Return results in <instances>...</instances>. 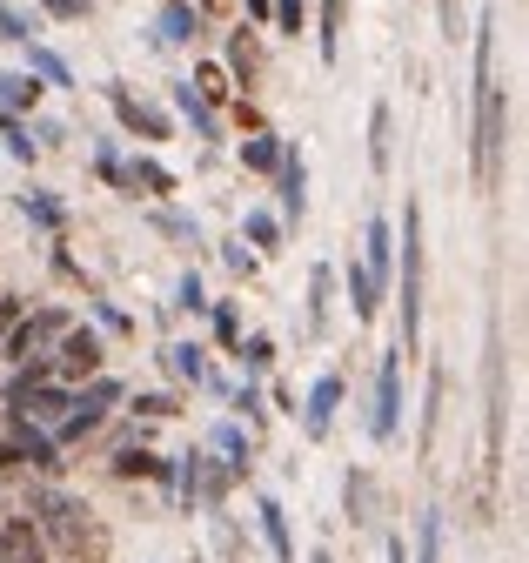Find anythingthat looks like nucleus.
<instances>
[{"label": "nucleus", "instance_id": "obj_23", "mask_svg": "<svg viewBox=\"0 0 529 563\" xmlns=\"http://www.w3.org/2000/svg\"><path fill=\"white\" fill-rule=\"evenodd\" d=\"M134 188H148V195H175V175H168L155 155H134L128 161V195H134Z\"/></svg>", "mask_w": 529, "mask_h": 563}, {"label": "nucleus", "instance_id": "obj_24", "mask_svg": "<svg viewBox=\"0 0 529 563\" xmlns=\"http://www.w3.org/2000/svg\"><path fill=\"white\" fill-rule=\"evenodd\" d=\"M175 108L188 114V128H195L201 141H221V121H215V114H208V101H201V94L188 88V81H181V88H175Z\"/></svg>", "mask_w": 529, "mask_h": 563}, {"label": "nucleus", "instance_id": "obj_34", "mask_svg": "<svg viewBox=\"0 0 529 563\" xmlns=\"http://www.w3.org/2000/svg\"><path fill=\"white\" fill-rule=\"evenodd\" d=\"M0 135H7V155H14V161H34V155H41V141H34V128H21L14 114H0Z\"/></svg>", "mask_w": 529, "mask_h": 563}, {"label": "nucleus", "instance_id": "obj_18", "mask_svg": "<svg viewBox=\"0 0 529 563\" xmlns=\"http://www.w3.org/2000/svg\"><path fill=\"white\" fill-rule=\"evenodd\" d=\"M27 74L47 81V88H74V68H67L54 47H41V41H27Z\"/></svg>", "mask_w": 529, "mask_h": 563}, {"label": "nucleus", "instance_id": "obj_2", "mask_svg": "<svg viewBox=\"0 0 529 563\" xmlns=\"http://www.w3.org/2000/svg\"><path fill=\"white\" fill-rule=\"evenodd\" d=\"M27 517H34V530H41V543L61 550V557H88V563L108 557V530H101V517H94V503H81V496L27 490Z\"/></svg>", "mask_w": 529, "mask_h": 563}, {"label": "nucleus", "instance_id": "obj_50", "mask_svg": "<svg viewBox=\"0 0 529 563\" xmlns=\"http://www.w3.org/2000/svg\"><path fill=\"white\" fill-rule=\"evenodd\" d=\"M309 563H335V557H329V550H315V557H309Z\"/></svg>", "mask_w": 529, "mask_h": 563}, {"label": "nucleus", "instance_id": "obj_1", "mask_svg": "<svg viewBox=\"0 0 529 563\" xmlns=\"http://www.w3.org/2000/svg\"><path fill=\"white\" fill-rule=\"evenodd\" d=\"M503 188V81H496V21L476 27V195Z\"/></svg>", "mask_w": 529, "mask_h": 563}, {"label": "nucleus", "instance_id": "obj_20", "mask_svg": "<svg viewBox=\"0 0 529 563\" xmlns=\"http://www.w3.org/2000/svg\"><path fill=\"white\" fill-rule=\"evenodd\" d=\"M349 302H355V316H362V322H375V316H382V302H389V289H375L369 269L349 262Z\"/></svg>", "mask_w": 529, "mask_h": 563}, {"label": "nucleus", "instance_id": "obj_27", "mask_svg": "<svg viewBox=\"0 0 529 563\" xmlns=\"http://www.w3.org/2000/svg\"><path fill=\"white\" fill-rule=\"evenodd\" d=\"M282 148H288L282 135H255V141H242V168H255V175H275V168H282Z\"/></svg>", "mask_w": 529, "mask_h": 563}, {"label": "nucleus", "instance_id": "obj_12", "mask_svg": "<svg viewBox=\"0 0 529 563\" xmlns=\"http://www.w3.org/2000/svg\"><path fill=\"white\" fill-rule=\"evenodd\" d=\"M335 409H342V376H315V389H309V409H302V429H309L315 443L335 429Z\"/></svg>", "mask_w": 529, "mask_h": 563}, {"label": "nucleus", "instance_id": "obj_6", "mask_svg": "<svg viewBox=\"0 0 529 563\" xmlns=\"http://www.w3.org/2000/svg\"><path fill=\"white\" fill-rule=\"evenodd\" d=\"M67 322H74L67 309H21V322H14V329H7V342H0V356L14 362V369H27V362H47Z\"/></svg>", "mask_w": 529, "mask_h": 563}, {"label": "nucleus", "instance_id": "obj_36", "mask_svg": "<svg viewBox=\"0 0 529 563\" xmlns=\"http://www.w3.org/2000/svg\"><path fill=\"white\" fill-rule=\"evenodd\" d=\"M208 309H215V342L235 349V342H242V309H235V302H208Z\"/></svg>", "mask_w": 529, "mask_h": 563}, {"label": "nucleus", "instance_id": "obj_19", "mask_svg": "<svg viewBox=\"0 0 529 563\" xmlns=\"http://www.w3.org/2000/svg\"><path fill=\"white\" fill-rule=\"evenodd\" d=\"M248 456H255V443H248V429L221 423V429H215V463H228L235 476H248Z\"/></svg>", "mask_w": 529, "mask_h": 563}, {"label": "nucleus", "instance_id": "obj_42", "mask_svg": "<svg viewBox=\"0 0 529 563\" xmlns=\"http://www.w3.org/2000/svg\"><path fill=\"white\" fill-rule=\"evenodd\" d=\"M181 309H188V316H201V309H208V295H201V275L195 269L181 275Z\"/></svg>", "mask_w": 529, "mask_h": 563}, {"label": "nucleus", "instance_id": "obj_41", "mask_svg": "<svg viewBox=\"0 0 529 563\" xmlns=\"http://www.w3.org/2000/svg\"><path fill=\"white\" fill-rule=\"evenodd\" d=\"M94 316H101V329H108V336H134V316H121L114 302H94Z\"/></svg>", "mask_w": 529, "mask_h": 563}, {"label": "nucleus", "instance_id": "obj_26", "mask_svg": "<svg viewBox=\"0 0 529 563\" xmlns=\"http://www.w3.org/2000/svg\"><path fill=\"white\" fill-rule=\"evenodd\" d=\"M442 389H449V376H442V369H429V396H422V456L436 450V429H442Z\"/></svg>", "mask_w": 529, "mask_h": 563}, {"label": "nucleus", "instance_id": "obj_14", "mask_svg": "<svg viewBox=\"0 0 529 563\" xmlns=\"http://www.w3.org/2000/svg\"><path fill=\"white\" fill-rule=\"evenodd\" d=\"M228 81H235V88H255V81H262V47H255V34H242V27L228 34Z\"/></svg>", "mask_w": 529, "mask_h": 563}, {"label": "nucleus", "instance_id": "obj_48", "mask_svg": "<svg viewBox=\"0 0 529 563\" xmlns=\"http://www.w3.org/2000/svg\"><path fill=\"white\" fill-rule=\"evenodd\" d=\"M242 7H248V14H255V21L268 27V7H275V0H242Z\"/></svg>", "mask_w": 529, "mask_h": 563}, {"label": "nucleus", "instance_id": "obj_3", "mask_svg": "<svg viewBox=\"0 0 529 563\" xmlns=\"http://www.w3.org/2000/svg\"><path fill=\"white\" fill-rule=\"evenodd\" d=\"M402 362L422 349V208H402V336H396Z\"/></svg>", "mask_w": 529, "mask_h": 563}, {"label": "nucleus", "instance_id": "obj_17", "mask_svg": "<svg viewBox=\"0 0 529 563\" xmlns=\"http://www.w3.org/2000/svg\"><path fill=\"white\" fill-rule=\"evenodd\" d=\"M201 34V7H188V0H168L161 7V41L168 47H188Z\"/></svg>", "mask_w": 529, "mask_h": 563}, {"label": "nucleus", "instance_id": "obj_49", "mask_svg": "<svg viewBox=\"0 0 529 563\" xmlns=\"http://www.w3.org/2000/svg\"><path fill=\"white\" fill-rule=\"evenodd\" d=\"M201 7H208V14H221V7H228V0H201Z\"/></svg>", "mask_w": 529, "mask_h": 563}, {"label": "nucleus", "instance_id": "obj_33", "mask_svg": "<svg viewBox=\"0 0 529 563\" xmlns=\"http://www.w3.org/2000/svg\"><path fill=\"white\" fill-rule=\"evenodd\" d=\"M155 228L168 235V242H181V248H201V228H195V215H175V208H161V215H155Z\"/></svg>", "mask_w": 529, "mask_h": 563}, {"label": "nucleus", "instance_id": "obj_40", "mask_svg": "<svg viewBox=\"0 0 529 563\" xmlns=\"http://www.w3.org/2000/svg\"><path fill=\"white\" fill-rule=\"evenodd\" d=\"M175 396H134V416H141V423H168V416H175Z\"/></svg>", "mask_w": 529, "mask_h": 563}, {"label": "nucleus", "instance_id": "obj_13", "mask_svg": "<svg viewBox=\"0 0 529 563\" xmlns=\"http://www.w3.org/2000/svg\"><path fill=\"white\" fill-rule=\"evenodd\" d=\"M161 362H168V376H175V383H188V389L208 383V349H201V342H168V349H161Z\"/></svg>", "mask_w": 529, "mask_h": 563}, {"label": "nucleus", "instance_id": "obj_38", "mask_svg": "<svg viewBox=\"0 0 529 563\" xmlns=\"http://www.w3.org/2000/svg\"><path fill=\"white\" fill-rule=\"evenodd\" d=\"M235 349H242V362H248V376H262L268 362H275V342H268V336H248V342H235Z\"/></svg>", "mask_w": 529, "mask_h": 563}, {"label": "nucleus", "instance_id": "obj_28", "mask_svg": "<svg viewBox=\"0 0 529 563\" xmlns=\"http://www.w3.org/2000/svg\"><path fill=\"white\" fill-rule=\"evenodd\" d=\"M34 101H41V81H34V74H0V114H14V108H34Z\"/></svg>", "mask_w": 529, "mask_h": 563}, {"label": "nucleus", "instance_id": "obj_22", "mask_svg": "<svg viewBox=\"0 0 529 563\" xmlns=\"http://www.w3.org/2000/svg\"><path fill=\"white\" fill-rule=\"evenodd\" d=\"M389 128H396V114H389V101H375L369 108V168L375 175H389Z\"/></svg>", "mask_w": 529, "mask_h": 563}, {"label": "nucleus", "instance_id": "obj_11", "mask_svg": "<svg viewBox=\"0 0 529 563\" xmlns=\"http://www.w3.org/2000/svg\"><path fill=\"white\" fill-rule=\"evenodd\" d=\"M389 262H396V228H389V215H369V228H362V269H369L375 289H389Z\"/></svg>", "mask_w": 529, "mask_h": 563}, {"label": "nucleus", "instance_id": "obj_43", "mask_svg": "<svg viewBox=\"0 0 529 563\" xmlns=\"http://www.w3.org/2000/svg\"><path fill=\"white\" fill-rule=\"evenodd\" d=\"M235 409H242L248 423H262V416H268V409H262V389H255V383H242V389H235Z\"/></svg>", "mask_w": 529, "mask_h": 563}, {"label": "nucleus", "instance_id": "obj_30", "mask_svg": "<svg viewBox=\"0 0 529 563\" xmlns=\"http://www.w3.org/2000/svg\"><path fill=\"white\" fill-rule=\"evenodd\" d=\"M188 88H195L201 101L215 108V101H228V94H235V81H228V68H221V61H201V68H195V81H188Z\"/></svg>", "mask_w": 529, "mask_h": 563}, {"label": "nucleus", "instance_id": "obj_35", "mask_svg": "<svg viewBox=\"0 0 529 563\" xmlns=\"http://www.w3.org/2000/svg\"><path fill=\"white\" fill-rule=\"evenodd\" d=\"M0 41H41V27H34V21H27V14H21V7H7V0H0Z\"/></svg>", "mask_w": 529, "mask_h": 563}, {"label": "nucleus", "instance_id": "obj_8", "mask_svg": "<svg viewBox=\"0 0 529 563\" xmlns=\"http://www.w3.org/2000/svg\"><path fill=\"white\" fill-rule=\"evenodd\" d=\"M275 195H282V222H288V228H302V215H309V161H302V148H282Z\"/></svg>", "mask_w": 529, "mask_h": 563}, {"label": "nucleus", "instance_id": "obj_9", "mask_svg": "<svg viewBox=\"0 0 529 563\" xmlns=\"http://www.w3.org/2000/svg\"><path fill=\"white\" fill-rule=\"evenodd\" d=\"M54 550L41 543V530H34V517H14V510H0V563H47Z\"/></svg>", "mask_w": 529, "mask_h": 563}, {"label": "nucleus", "instance_id": "obj_45", "mask_svg": "<svg viewBox=\"0 0 529 563\" xmlns=\"http://www.w3.org/2000/svg\"><path fill=\"white\" fill-rule=\"evenodd\" d=\"M221 255H228V269H235V275H255V255L242 248V235H235V242L221 248Z\"/></svg>", "mask_w": 529, "mask_h": 563}, {"label": "nucleus", "instance_id": "obj_25", "mask_svg": "<svg viewBox=\"0 0 529 563\" xmlns=\"http://www.w3.org/2000/svg\"><path fill=\"white\" fill-rule=\"evenodd\" d=\"M342 503L355 510V523H375V476L349 470V476H342Z\"/></svg>", "mask_w": 529, "mask_h": 563}, {"label": "nucleus", "instance_id": "obj_47", "mask_svg": "<svg viewBox=\"0 0 529 563\" xmlns=\"http://www.w3.org/2000/svg\"><path fill=\"white\" fill-rule=\"evenodd\" d=\"M442 27H449V41L463 34V0H442Z\"/></svg>", "mask_w": 529, "mask_h": 563}, {"label": "nucleus", "instance_id": "obj_32", "mask_svg": "<svg viewBox=\"0 0 529 563\" xmlns=\"http://www.w3.org/2000/svg\"><path fill=\"white\" fill-rule=\"evenodd\" d=\"M342 21H349V0H322V61L342 54Z\"/></svg>", "mask_w": 529, "mask_h": 563}, {"label": "nucleus", "instance_id": "obj_4", "mask_svg": "<svg viewBox=\"0 0 529 563\" xmlns=\"http://www.w3.org/2000/svg\"><path fill=\"white\" fill-rule=\"evenodd\" d=\"M114 403H128V383H114V376H94L88 389H74V403H67V416L54 423V443H88L94 429L114 416Z\"/></svg>", "mask_w": 529, "mask_h": 563}, {"label": "nucleus", "instance_id": "obj_16", "mask_svg": "<svg viewBox=\"0 0 529 563\" xmlns=\"http://www.w3.org/2000/svg\"><path fill=\"white\" fill-rule=\"evenodd\" d=\"M255 517H262V537H268V550H275V563H295V537H288L282 503H275V496H262V503H255Z\"/></svg>", "mask_w": 529, "mask_h": 563}, {"label": "nucleus", "instance_id": "obj_29", "mask_svg": "<svg viewBox=\"0 0 529 563\" xmlns=\"http://www.w3.org/2000/svg\"><path fill=\"white\" fill-rule=\"evenodd\" d=\"M242 235H248V248H262V255H275V248H282V222H275V215H262V208H248V215H242Z\"/></svg>", "mask_w": 529, "mask_h": 563}, {"label": "nucleus", "instance_id": "obj_10", "mask_svg": "<svg viewBox=\"0 0 529 563\" xmlns=\"http://www.w3.org/2000/svg\"><path fill=\"white\" fill-rule=\"evenodd\" d=\"M108 108H114V121H121L128 135H141V141H168V114H155L148 101H134L121 81L108 88Z\"/></svg>", "mask_w": 529, "mask_h": 563}, {"label": "nucleus", "instance_id": "obj_37", "mask_svg": "<svg viewBox=\"0 0 529 563\" xmlns=\"http://www.w3.org/2000/svg\"><path fill=\"white\" fill-rule=\"evenodd\" d=\"M94 168H101V181H108V188H121V195H128V161L114 155V148H94Z\"/></svg>", "mask_w": 529, "mask_h": 563}, {"label": "nucleus", "instance_id": "obj_44", "mask_svg": "<svg viewBox=\"0 0 529 563\" xmlns=\"http://www.w3.org/2000/svg\"><path fill=\"white\" fill-rule=\"evenodd\" d=\"M47 14H54V21H81V14H88L94 0H41Z\"/></svg>", "mask_w": 529, "mask_h": 563}, {"label": "nucleus", "instance_id": "obj_15", "mask_svg": "<svg viewBox=\"0 0 529 563\" xmlns=\"http://www.w3.org/2000/svg\"><path fill=\"white\" fill-rule=\"evenodd\" d=\"M329 302H335V269L315 262V275H309V336H329Z\"/></svg>", "mask_w": 529, "mask_h": 563}, {"label": "nucleus", "instance_id": "obj_21", "mask_svg": "<svg viewBox=\"0 0 529 563\" xmlns=\"http://www.w3.org/2000/svg\"><path fill=\"white\" fill-rule=\"evenodd\" d=\"M114 476H168V463H161L155 450H141V443H121V450L108 456Z\"/></svg>", "mask_w": 529, "mask_h": 563}, {"label": "nucleus", "instance_id": "obj_5", "mask_svg": "<svg viewBox=\"0 0 529 563\" xmlns=\"http://www.w3.org/2000/svg\"><path fill=\"white\" fill-rule=\"evenodd\" d=\"M101 362H108V342H101V329H88V322H67L61 342H54V356H47V376L54 383H94L101 376Z\"/></svg>", "mask_w": 529, "mask_h": 563}, {"label": "nucleus", "instance_id": "obj_39", "mask_svg": "<svg viewBox=\"0 0 529 563\" xmlns=\"http://www.w3.org/2000/svg\"><path fill=\"white\" fill-rule=\"evenodd\" d=\"M416 563H442V517H436V510L422 517V550H416Z\"/></svg>", "mask_w": 529, "mask_h": 563}, {"label": "nucleus", "instance_id": "obj_46", "mask_svg": "<svg viewBox=\"0 0 529 563\" xmlns=\"http://www.w3.org/2000/svg\"><path fill=\"white\" fill-rule=\"evenodd\" d=\"M21 309H27L21 295H0V342H7V329H14V322H21Z\"/></svg>", "mask_w": 529, "mask_h": 563}, {"label": "nucleus", "instance_id": "obj_31", "mask_svg": "<svg viewBox=\"0 0 529 563\" xmlns=\"http://www.w3.org/2000/svg\"><path fill=\"white\" fill-rule=\"evenodd\" d=\"M21 208H27V215H34V222L47 228V235H61V228H67V208L54 202L47 188H27V195H21Z\"/></svg>", "mask_w": 529, "mask_h": 563}, {"label": "nucleus", "instance_id": "obj_7", "mask_svg": "<svg viewBox=\"0 0 529 563\" xmlns=\"http://www.w3.org/2000/svg\"><path fill=\"white\" fill-rule=\"evenodd\" d=\"M396 423H402V349H389V356H382V369H375L369 436H375V443H396Z\"/></svg>", "mask_w": 529, "mask_h": 563}]
</instances>
